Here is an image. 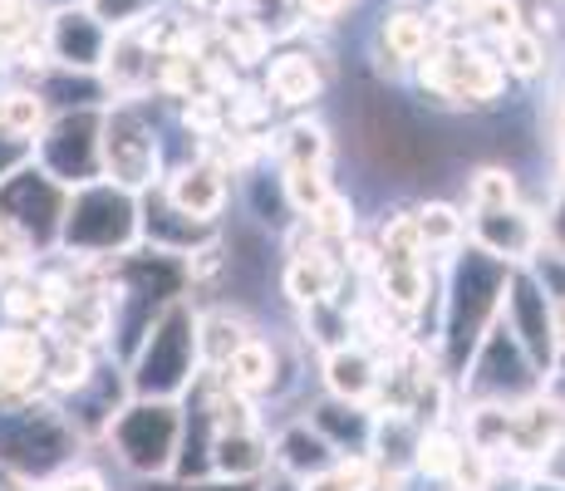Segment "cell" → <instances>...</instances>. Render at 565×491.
<instances>
[{
  "label": "cell",
  "instance_id": "1",
  "mask_svg": "<svg viewBox=\"0 0 565 491\" xmlns=\"http://www.w3.org/2000/svg\"><path fill=\"white\" fill-rule=\"evenodd\" d=\"M452 280H443V324L438 340H433V354H438V369L448 378H458L472 359V349L482 344L487 324L502 310V290H507V260L487 256L482 246L467 242L462 250H452Z\"/></svg>",
  "mask_w": 565,
  "mask_h": 491
},
{
  "label": "cell",
  "instance_id": "2",
  "mask_svg": "<svg viewBox=\"0 0 565 491\" xmlns=\"http://www.w3.org/2000/svg\"><path fill=\"white\" fill-rule=\"evenodd\" d=\"M128 393L134 398H188L192 378L202 374V354H198V310L188 295L168 300L153 314V324L143 330L138 349L124 364Z\"/></svg>",
  "mask_w": 565,
  "mask_h": 491
},
{
  "label": "cell",
  "instance_id": "3",
  "mask_svg": "<svg viewBox=\"0 0 565 491\" xmlns=\"http://www.w3.org/2000/svg\"><path fill=\"white\" fill-rule=\"evenodd\" d=\"M143 242V196L118 182H84L70 188V206L60 222V250L70 260H108L118 250Z\"/></svg>",
  "mask_w": 565,
  "mask_h": 491
},
{
  "label": "cell",
  "instance_id": "4",
  "mask_svg": "<svg viewBox=\"0 0 565 491\" xmlns=\"http://www.w3.org/2000/svg\"><path fill=\"white\" fill-rule=\"evenodd\" d=\"M79 442L60 398H0V467L20 477H54L74 462Z\"/></svg>",
  "mask_w": 565,
  "mask_h": 491
},
{
  "label": "cell",
  "instance_id": "5",
  "mask_svg": "<svg viewBox=\"0 0 565 491\" xmlns=\"http://www.w3.org/2000/svg\"><path fill=\"white\" fill-rule=\"evenodd\" d=\"M182 423H188L182 398H128L124 408L114 413L104 438L134 477L162 482V477H172V467H178Z\"/></svg>",
  "mask_w": 565,
  "mask_h": 491
},
{
  "label": "cell",
  "instance_id": "6",
  "mask_svg": "<svg viewBox=\"0 0 565 491\" xmlns=\"http://www.w3.org/2000/svg\"><path fill=\"white\" fill-rule=\"evenodd\" d=\"M413 79L423 94L443 98L452 108H492L507 98V70L497 50L477 45V40L443 35L438 45L413 64Z\"/></svg>",
  "mask_w": 565,
  "mask_h": 491
},
{
  "label": "cell",
  "instance_id": "7",
  "mask_svg": "<svg viewBox=\"0 0 565 491\" xmlns=\"http://www.w3.org/2000/svg\"><path fill=\"white\" fill-rule=\"evenodd\" d=\"M104 178L138 196L162 182V138L143 98H118L104 108Z\"/></svg>",
  "mask_w": 565,
  "mask_h": 491
},
{
  "label": "cell",
  "instance_id": "8",
  "mask_svg": "<svg viewBox=\"0 0 565 491\" xmlns=\"http://www.w3.org/2000/svg\"><path fill=\"white\" fill-rule=\"evenodd\" d=\"M104 108L108 104H84V108H60L35 138V162L64 188H84V182L104 178Z\"/></svg>",
  "mask_w": 565,
  "mask_h": 491
},
{
  "label": "cell",
  "instance_id": "9",
  "mask_svg": "<svg viewBox=\"0 0 565 491\" xmlns=\"http://www.w3.org/2000/svg\"><path fill=\"white\" fill-rule=\"evenodd\" d=\"M502 324L512 330V340L526 349V359L536 364L541 384L561 369V344H556V320H551V295L541 286L536 266H512L502 290Z\"/></svg>",
  "mask_w": 565,
  "mask_h": 491
},
{
  "label": "cell",
  "instance_id": "10",
  "mask_svg": "<svg viewBox=\"0 0 565 491\" xmlns=\"http://www.w3.org/2000/svg\"><path fill=\"white\" fill-rule=\"evenodd\" d=\"M64 206H70V188H64V182H54L35 158L0 182V216H6V222H15L20 232L40 246V256H54V250H60Z\"/></svg>",
  "mask_w": 565,
  "mask_h": 491
},
{
  "label": "cell",
  "instance_id": "11",
  "mask_svg": "<svg viewBox=\"0 0 565 491\" xmlns=\"http://www.w3.org/2000/svg\"><path fill=\"white\" fill-rule=\"evenodd\" d=\"M108 40H114V30H108L84 0L79 6H54L50 20H45V54H50V64H60V70L99 74Z\"/></svg>",
  "mask_w": 565,
  "mask_h": 491
},
{
  "label": "cell",
  "instance_id": "12",
  "mask_svg": "<svg viewBox=\"0 0 565 491\" xmlns=\"http://www.w3.org/2000/svg\"><path fill=\"white\" fill-rule=\"evenodd\" d=\"M467 242L507 266H531L541 256V216L526 202L492 206V212H467Z\"/></svg>",
  "mask_w": 565,
  "mask_h": 491
},
{
  "label": "cell",
  "instance_id": "13",
  "mask_svg": "<svg viewBox=\"0 0 565 491\" xmlns=\"http://www.w3.org/2000/svg\"><path fill=\"white\" fill-rule=\"evenodd\" d=\"M178 212L202 216V222H222L226 202H232V168H226L216 152H192L182 168L168 172V182H158Z\"/></svg>",
  "mask_w": 565,
  "mask_h": 491
},
{
  "label": "cell",
  "instance_id": "14",
  "mask_svg": "<svg viewBox=\"0 0 565 491\" xmlns=\"http://www.w3.org/2000/svg\"><path fill=\"white\" fill-rule=\"evenodd\" d=\"M50 330L35 324H0V398H30L45 388Z\"/></svg>",
  "mask_w": 565,
  "mask_h": 491
},
{
  "label": "cell",
  "instance_id": "15",
  "mask_svg": "<svg viewBox=\"0 0 565 491\" xmlns=\"http://www.w3.org/2000/svg\"><path fill=\"white\" fill-rule=\"evenodd\" d=\"M330 89V70L315 50H286V54H266V79L260 94L266 104L280 108H315Z\"/></svg>",
  "mask_w": 565,
  "mask_h": 491
},
{
  "label": "cell",
  "instance_id": "16",
  "mask_svg": "<svg viewBox=\"0 0 565 491\" xmlns=\"http://www.w3.org/2000/svg\"><path fill=\"white\" fill-rule=\"evenodd\" d=\"M143 242L158 250H172V256H192V250L222 242V222H202V216H188L162 196V188H153V196L143 192Z\"/></svg>",
  "mask_w": 565,
  "mask_h": 491
},
{
  "label": "cell",
  "instance_id": "17",
  "mask_svg": "<svg viewBox=\"0 0 565 491\" xmlns=\"http://www.w3.org/2000/svg\"><path fill=\"white\" fill-rule=\"evenodd\" d=\"M320 378H324V393H330V398L374 408L379 354L369 344H360V340H344V344H334V349H324V354H320Z\"/></svg>",
  "mask_w": 565,
  "mask_h": 491
},
{
  "label": "cell",
  "instance_id": "18",
  "mask_svg": "<svg viewBox=\"0 0 565 491\" xmlns=\"http://www.w3.org/2000/svg\"><path fill=\"white\" fill-rule=\"evenodd\" d=\"M206 467H212V477H226V482H260V477L270 472V433H266V423H256V428L212 433Z\"/></svg>",
  "mask_w": 565,
  "mask_h": 491
},
{
  "label": "cell",
  "instance_id": "19",
  "mask_svg": "<svg viewBox=\"0 0 565 491\" xmlns=\"http://www.w3.org/2000/svg\"><path fill=\"white\" fill-rule=\"evenodd\" d=\"M334 462H340V447L324 438L310 418L286 423V428H276V438H270V467H280L290 482L315 477V472H330Z\"/></svg>",
  "mask_w": 565,
  "mask_h": 491
},
{
  "label": "cell",
  "instance_id": "20",
  "mask_svg": "<svg viewBox=\"0 0 565 491\" xmlns=\"http://www.w3.org/2000/svg\"><path fill=\"white\" fill-rule=\"evenodd\" d=\"M433 45H438V20L428 10H413V6L384 10L379 50H384V60H394V70H413Z\"/></svg>",
  "mask_w": 565,
  "mask_h": 491
},
{
  "label": "cell",
  "instance_id": "21",
  "mask_svg": "<svg viewBox=\"0 0 565 491\" xmlns=\"http://www.w3.org/2000/svg\"><path fill=\"white\" fill-rule=\"evenodd\" d=\"M222 384H232L236 393H246V398H270V393L280 388V359H276V344L252 334L242 349H236L232 359H226L222 369H212Z\"/></svg>",
  "mask_w": 565,
  "mask_h": 491
},
{
  "label": "cell",
  "instance_id": "22",
  "mask_svg": "<svg viewBox=\"0 0 565 491\" xmlns=\"http://www.w3.org/2000/svg\"><path fill=\"white\" fill-rule=\"evenodd\" d=\"M256 334V324L246 320L242 310L232 305H216V310H202L198 314V354H202V369H222L226 359L236 354L246 340Z\"/></svg>",
  "mask_w": 565,
  "mask_h": 491
},
{
  "label": "cell",
  "instance_id": "23",
  "mask_svg": "<svg viewBox=\"0 0 565 491\" xmlns=\"http://www.w3.org/2000/svg\"><path fill=\"white\" fill-rule=\"evenodd\" d=\"M276 143H270L266 152L280 162V168H296V162H310V168H330L334 158V138L330 128L320 124V118H290L286 128H276Z\"/></svg>",
  "mask_w": 565,
  "mask_h": 491
},
{
  "label": "cell",
  "instance_id": "24",
  "mask_svg": "<svg viewBox=\"0 0 565 491\" xmlns=\"http://www.w3.org/2000/svg\"><path fill=\"white\" fill-rule=\"evenodd\" d=\"M310 423L340 447V452H369V438H374V408H364V403L324 398L320 408L310 413Z\"/></svg>",
  "mask_w": 565,
  "mask_h": 491
},
{
  "label": "cell",
  "instance_id": "25",
  "mask_svg": "<svg viewBox=\"0 0 565 491\" xmlns=\"http://www.w3.org/2000/svg\"><path fill=\"white\" fill-rule=\"evenodd\" d=\"M413 226H418V242L428 256L448 260L452 250L467 246V212L458 202H423L413 206Z\"/></svg>",
  "mask_w": 565,
  "mask_h": 491
},
{
  "label": "cell",
  "instance_id": "26",
  "mask_svg": "<svg viewBox=\"0 0 565 491\" xmlns=\"http://www.w3.org/2000/svg\"><path fill=\"white\" fill-rule=\"evenodd\" d=\"M50 124V104L35 84H6L0 89V128L20 138H40V128Z\"/></svg>",
  "mask_w": 565,
  "mask_h": 491
},
{
  "label": "cell",
  "instance_id": "27",
  "mask_svg": "<svg viewBox=\"0 0 565 491\" xmlns=\"http://www.w3.org/2000/svg\"><path fill=\"white\" fill-rule=\"evenodd\" d=\"M497 60H502L507 79L531 84V79H541V70H546V40H541V30L516 25L497 40Z\"/></svg>",
  "mask_w": 565,
  "mask_h": 491
},
{
  "label": "cell",
  "instance_id": "28",
  "mask_svg": "<svg viewBox=\"0 0 565 491\" xmlns=\"http://www.w3.org/2000/svg\"><path fill=\"white\" fill-rule=\"evenodd\" d=\"M521 202L516 172L507 162H482V168L467 172V206L462 212H492V206H512Z\"/></svg>",
  "mask_w": 565,
  "mask_h": 491
},
{
  "label": "cell",
  "instance_id": "29",
  "mask_svg": "<svg viewBox=\"0 0 565 491\" xmlns=\"http://www.w3.org/2000/svg\"><path fill=\"white\" fill-rule=\"evenodd\" d=\"M462 452V433L452 423H438V428H423L418 452H413V472L428 477V482H448L452 467H458Z\"/></svg>",
  "mask_w": 565,
  "mask_h": 491
},
{
  "label": "cell",
  "instance_id": "30",
  "mask_svg": "<svg viewBox=\"0 0 565 491\" xmlns=\"http://www.w3.org/2000/svg\"><path fill=\"white\" fill-rule=\"evenodd\" d=\"M45 35L40 0H0V64H10L25 45Z\"/></svg>",
  "mask_w": 565,
  "mask_h": 491
},
{
  "label": "cell",
  "instance_id": "31",
  "mask_svg": "<svg viewBox=\"0 0 565 491\" xmlns=\"http://www.w3.org/2000/svg\"><path fill=\"white\" fill-rule=\"evenodd\" d=\"M236 10L252 20L270 45H276V40H296L300 30H306V10H300V0H236Z\"/></svg>",
  "mask_w": 565,
  "mask_h": 491
},
{
  "label": "cell",
  "instance_id": "32",
  "mask_svg": "<svg viewBox=\"0 0 565 491\" xmlns=\"http://www.w3.org/2000/svg\"><path fill=\"white\" fill-rule=\"evenodd\" d=\"M280 168V162H276ZM280 188H286V202L296 216H310L324 196L334 192L330 168H310V162H296V168H280Z\"/></svg>",
  "mask_w": 565,
  "mask_h": 491
},
{
  "label": "cell",
  "instance_id": "33",
  "mask_svg": "<svg viewBox=\"0 0 565 491\" xmlns=\"http://www.w3.org/2000/svg\"><path fill=\"white\" fill-rule=\"evenodd\" d=\"M306 222H310V232L324 236L330 246H350L354 236H360V212H354L350 192H330V196H324V202L306 216Z\"/></svg>",
  "mask_w": 565,
  "mask_h": 491
},
{
  "label": "cell",
  "instance_id": "34",
  "mask_svg": "<svg viewBox=\"0 0 565 491\" xmlns=\"http://www.w3.org/2000/svg\"><path fill=\"white\" fill-rule=\"evenodd\" d=\"M35 266H40V246L30 242L15 222L0 216V286L15 280V276H25V270H35Z\"/></svg>",
  "mask_w": 565,
  "mask_h": 491
},
{
  "label": "cell",
  "instance_id": "35",
  "mask_svg": "<svg viewBox=\"0 0 565 491\" xmlns=\"http://www.w3.org/2000/svg\"><path fill=\"white\" fill-rule=\"evenodd\" d=\"M84 6H89L108 30H124V25H138V20L153 15L158 0H84Z\"/></svg>",
  "mask_w": 565,
  "mask_h": 491
},
{
  "label": "cell",
  "instance_id": "36",
  "mask_svg": "<svg viewBox=\"0 0 565 491\" xmlns=\"http://www.w3.org/2000/svg\"><path fill=\"white\" fill-rule=\"evenodd\" d=\"M541 256L565 260V192H556V202L541 216Z\"/></svg>",
  "mask_w": 565,
  "mask_h": 491
},
{
  "label": "cell",
  "instance_id": "37",
  "mask_svg": "<svg viewBox=\"0 0 565 491\" xmlns=\"http://www.w3.org/2000/svg\"><path fill=\"white\" fill-rule=\"evenodd\" d=\"M531 467H536V482H546V487H561V491H565V433L541 447V452L531 457Z\"/></svg>",
  "mask_w": 565,
  "mask_h": 491
},
{
  "label": "cell",
  "instance_id": "38",
  "mask_svg": "<svg viewBox=\"0 0 565 491\" xmlns=\"http://www.w3.org/2000/svg\"><path fill=\"white\" fill-rule=\"evenodd\" d=\"M40 491H108V482L94 467H79V462H70V467H60V472L50 477Z\"/></svg>",
  "mask_w": 565,
  "mask_h": 491
},
{
  "label": "cell",
  "instance_id": "39",
  "mask_svg": "<svg viewBox=\"0 0 565 491\" xmlns=\"http://www.w3.org/2000/svg\"><path fill=\"white\" fill-rule=\"evenodd\" d=\"M30 158H35V138H20V134H6V128H0V182H6L10 172L25 168Z\"/></svg>",
  "mask_w": 565,
  "mask_h": 491
},
{
  "label": "cell",
  "instance_id": "40",
  "mask_svg": "<svg viewBox=\"0 0 565 491\" xmlns=\"http://www.w3.org/2000/svg\"><path fill=\"white\" fill-rule=\"evenodd\" d=\"M168 491H260V482H226V477H192V482H178Z\"/></svg>",
  "mask_w": 565,
  "mask_h": 491
},
{
  "label": "cell",
  "instance_id": "41",
  "mask_svg": "<svg viewBox=\"0 0 565 491\" xmlns=\"http://www.w3.org/2000/svg\"><path fill=\"white\" fill-rule=\"evenodd\" d=\"M350 6H354V0H300L306 20H320V25H334V20H340Z\"/></svg>",
  "mask_w": 565,
  "mask_h": 491
},
{
  "label": "cell",
  "instance_id": "42",
  "mask_svg": "<svg viewBox=\"0 0 565 491\" xmlns=\"http://www.w3.org/2000/svg\"><path fill=\"white\" fill-rule=\"evenodd\" d=\"M290 491H350V487H344V482H340V477H334V467H330V472H315V477H300V482H296V487H290Z\"/></svg>",
  "mask_w": 565,
  "mask_h": 491
},
{
  "label": "cell",
  "instance_id": "43",
  "mask_svg": "<svg viewBox=\"0 0 565 491\" xmlns=\"http://www.w3.org/2000/svg\"><path fill=\"white\" fill-rule=\"evenodd\" d=\"M182 6L192 10V15H206V20H222L236 10V0H182Z\"/></svg>",
  "mask_w": 565,
  "mask_h": 491
},
{
  "label": "cell",
  "instance_id": "44",
  "mask_svg": "<svg viewBox=\"0 0 565 491\" xmlns=\"http://www.w3.org/2000/svg\"><path fill=\"white\" fill-rule=\"evenodd\" d=\"M0 491H35V487H30V477H20V472H10V467H0Z\"/></svg>",
  "mask_w": 565,
  "mask_h": 491
},
{
  "label": "cell",
  "instance_id": "45",
  "mask_svg": "<svg viewBox=\"0 0 565 491\" xmlns=\"http://www.w3.org/2000/svg\"><path fill=\"white\" fill-rule=\"evenodd\" d=\"M404 6H413V10H438L443 0H404Z\"/></svg>",
  "mask_w": 565,
  "mask_h": 491
},
{
  "label": "cell",
  "instance_id": "46",
  "mask_svg": "<svg viewBox=\"0 0 565 491\" xmlns=\"http://www.w3.org/2000/svg\"><path fill=\"white\" fill-rule=\"evenodd\" d=\"M40 6H50V10H54V6H79V0H40Z\"/></svg>",
  "mask_w": 565,
  "mask_h": 491
},
{
  "label": "cell",
  "instance_id": "47",
  "mask_svg": "<svg viewBox=\"0 0 565 491\" xmlns=\"http://www.w3.org/2000/svg\"><path fill=\"white\" fill-rule=\"evenodd\" d=\"M561 364H565V354H561Z\"/></svg>",
  "mask_w": 565,
  "mask_h": 491
}]
</instances>
